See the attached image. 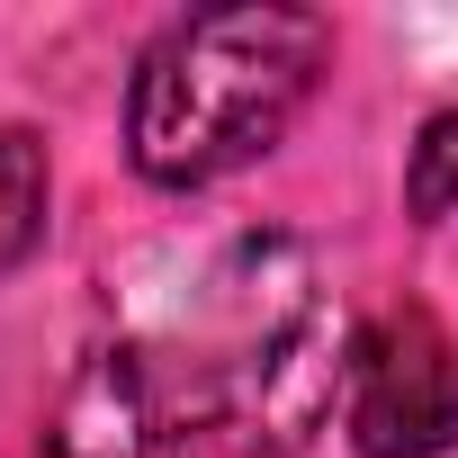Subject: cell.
<instances>
[{
    "label": "cell",
    "instance_id": "obj_1",
    "mask_svg": "<svg viewBox=\"0 0 458 458\" xmlns=\"http://www.w3.org/2000/svg\"><path fill=\"white\" fill-rule=\"evenodd\" d=\"M333 55V28L315 10H279V0H252V10H198L171 19L126 90V153L153 189H207L225 171L261 162L315 72Z\"/></svg>",
    "mask_w": 458,
    "mask_h": 458
},
{
    "label": "cell",
    "instance_id": "obj_2",
    "mask_svg": "<svg viewBox=\"0 0 458 458\" xmlns=\"http://www.w3.org/2000/svg\"><path fill=\"white\" fill-rule=\"evenodd\" d=\"M189 377H198V413L243 458H297L333 422L342 377H351V342H342L333 288L315 279L306 243L243 234L216 261Z\"/></svg>",
    "mask_w": 458,
    "mask_h": 458
},
{
    "label": "cell",
    "instance_id": "obj_3",
    "mask_svg": "<svg viewBox=\"0 0 458 458\" xmlns=\"http://www.w3.org/2000/svg\"><path fill=\"white\" fill-rule=\"evenodd\" d=\"M342 431H351L360 458H440V449H458V342L440 333V315L395 306L351 342Z\"/></svg>",
    "mask_w": 458,
    "mask_h": 458
},
{
    "label": "cell",
    "instance_id": "obj_4",
    "mask_svg": "<svg viewBox=\"0 0 458 458\" xmlns=\"http://www.w3.org/2000/svg\"><path fill=\"white\" fill-rule=\"evenodd\" d=\"M46 458H189L180 422L135 351H90L46 422Z\"/></svg>",
    "mask_w": 458,
    "mask_h": 458
},
{
    "label": "cell",
    "instance_id": "obj_5",
    "mask_svg": "<svg viewBox=\"0 0 458 458\" xmlns=\"http://www.w3.org/2000/svg\"><path fill=\"white\" fill-rule=\"evenodd\" d=\"M46 198H55L46 144H37L28 126H0V279L46 243Z\"/></svg>",
    "mask_w": 458,
    "mask_h": 458
},
{
    "label": "cell",
    "instance_id": "obj_6",
    "mask_svg": "<svg viewBox=\"0 0 458 458\" xmlns=\"http://www.w3.org/2000/svg\"><path fill=\"white\" fill-rule=\"evenodd\" d=\"M404 207L422 225L458 216V108H440L422 135H413V162H404Z\"/></svg>",
    "mask_w": 458,
    "mask_h": 458
}]
</instances>
